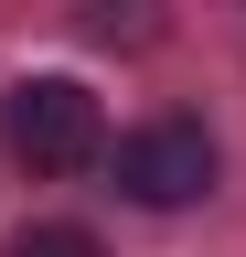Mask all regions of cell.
Wrapping results in <instances>:
<instances>
[{"label":"cell","mask_w":246,"mask_h":257,"mask_svg":"<svg viewBox=\"0 0 246 257\" xmlns=\"http://www.w3.org/2000/svg\"><path fill=\"white\" fill-rule=\"evenodd\" d=\"M0 118H11V150L33 161V172H86V161L107 150V118H97V96L75 75H22Z\"/></svg>","instance_id":"obj_1"},{"label":"cell","mask_w":246,"mask_h":257,"mask_svg":"<svg viewBox=\"0 0 246 257\" xmlns=\"http://www.w3.org/2000/svg\"><path fill=\"white\" fill-rule=\"evenodd\" d=\"M118 193L129 204H193V193H214V140L203 118H150L118 140Z\"/></svg>","instance_id":"obj_2"},{"label":"cell","mask_w":246,"mask_h":257,"mask_svg":"<svg viewBox=\"0 0 246 257\" xmlns=\"http://www.w3.org/2000/svg\"><path fill=\"white\" fill-rule=\"evenodd\" d=\"M0 257H107V246L86 236V225H22V236L0 246Z\"/></svg>","instance_id":"obj_3"}]
</instances>
